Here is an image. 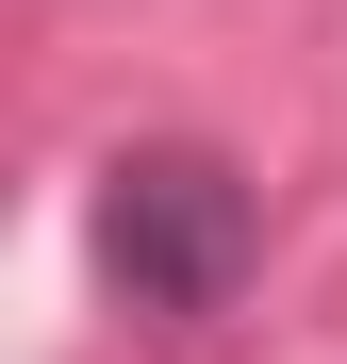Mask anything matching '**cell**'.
Wrapping results in <instances>:
<instances>
[{
	"mask_svg": "<svg viewBox=\"0 0 347 364\" xmlns=\"http://www.w3.org/2000/svg\"><path fill=\"white\" fill-rule=\"evenodd\" d=\"M248 249H265V215L215 149H116L99 166V282L133 315H231Z\"/></svg>",
	"mask_w": 347,
	"mask_h": 364,
	"instance_id": "1",
	"label": "cell"
}]
</instances>
